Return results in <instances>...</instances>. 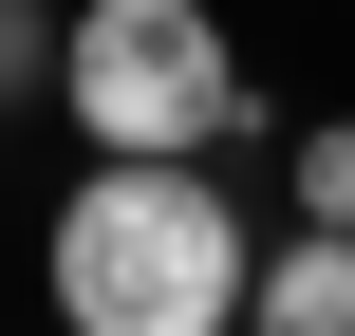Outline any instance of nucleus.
<instances>
[{
    "label": "nucleus",
    "mask_w": 355,
    "mask_h": 336,
    "mask_svg": "<svg viewBox=\"0 0 355 336\" xmlns=\"http://www.w3.org/2000/svg\"><path fill=\"white\" fill-rule=\"evenodd\" d=\"M281 187H300V224H355V112H318V131L281 150Z\"/></svg>",
    "instance_id": "nucleus-4"
},
{
    "label": "nucleus",
    "mask_w": 355,
    "mask_h": 336,
    "mask_svg": "<svg viewBox=\"0 0 355 336\" xmlns=\"http://www.w3.org/2000/svg\"><path fill=\"white\" fill-rule=\"evenodd\" d=\"M56 112L94 150H243L262 131V75L206 0H75L56 19Z\"/></svg>",
    "instance_id": "nucleus-2"
},
{
    "label": "nucleus",
    "mask_w": 355,
    "mask_h": 336,
    "mask_svg": "<svg viewBox=\"0 0 355 336\" xmlns=\"http://www.w3.org/2000/svg\"><path fill=\"white\" fill-rule=\"evenodd\" d=\"M243 336H355V224H300V243H262V281H243Z\"/></svg>",
    "instance_id": "nucleus-3"
},
{
    "label": "nucleus",
    "mask_w": 355,
    "mask_h": 336,
    "mask_svg": "<svg viewBox=\"0 0 355 336\" xmlns=\"http://www.w3.org/2000/svg\"><path fill=\"white\" fill-rule=\"evenodd\" d=\"M37 281H56V336H243L262 224L206 187V150H94Z\"/></svg>",
    "instance_id": "nucleus-1"
},
{
    "label": "nucleus",
    "mask_w": 355,
    "mask_h": 336,
    "mask_svg": "<svg viewBox=\"0 0 355 336\" xmlns=\"http://www.w3.org/2000/svg\"><path fill=\"white\" fill-rule=\"evenodd\" d=\"M56 94V0H0V112Z\"/></svg>",
    "instance_id": "nucleus-5"
}]
</instances>
